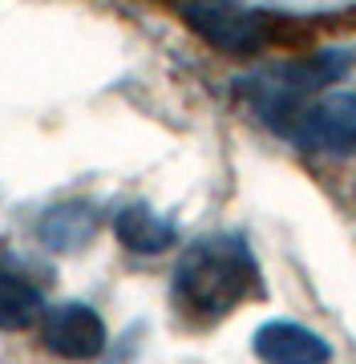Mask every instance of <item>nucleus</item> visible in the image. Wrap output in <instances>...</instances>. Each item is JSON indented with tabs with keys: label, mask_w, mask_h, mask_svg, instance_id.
<instances>
[{
	"label": "nucleus",
	"mask_w": 356,
	"mask_h": 364,
	"mask_svg": "<svg viewBox=\"0 0 356 364\" xmlns=\"http://www.w3.org/2000/svg\"><path fill=\"white\" fill-rule=\"evenodd\" d=\"M41 340L45 348L61 356V360H93L106 352V320L93 312L90 304H57V308H45L41 316Z\"/></svg>",
	"instance_id": "3"
},
{
	"label": "nucleus",
	"mask_w": 356,
	"mask_h": 364,
	"mask_svg": "<svg viewBox=\"0 0 356 364\" xmlns=\"http://www.w3.org/2000/svg\"><path fill=\"white\" fill-rule=\"evenodd\" d=\"M114 235L118 243L134 255H162L178 243V227L166 215L150 210L146 203H130L114 215Z\"/></svg>",
	"instance_id": "5"
},
{
	"label": "nucleus",
	"mask_w": 356,
	"mask_h": 364,
	"mask_svg": "<svg viewBox=\"0 0 356 364\" xmlns=\"http://www.w3.org/2000/svg\"><path fill=\"white\" fill-rule=\"evenodd\" d=\"M41 316H45L41 287L21 272L0 267V332H25V328L41 324Z\"/></svg>",
	"instance_id": "7"
},
{
	"label": "nucleus",
	"mask_w": 356,
	"mask_h": 364,
	"mask_svg": "<svg viewBox=\"0 0 356 364\" xmlns=\"http://www.w3.org/2000/svg\"><path fill=\"white\" fill-rule=\"evenodd\" d=\"M259 291H264V275L243 235L195 239L183 251L171 284L174 308L203 324L223 320L227 312H235L239 304H247Z\"/></svg>",
	"instance_id": "1"
},
{
	"label": "nucleus",
	"mask_w": 356,
	"mask_h": 364,
	"mask_svg": "<svg viewBox=\"0 0 356 364\" xmlns=\"http://www.w3.org/2000/svg\"><path fill=\"white\" fill-rule=\"evenodd\" d=\"M93 231H97V210L81 198L49 207L37 223V239L49 251H81L93 239Z\"/></svg>",
	"instance_id": "6"
},
{
	"label": "nucleus",
	"mask_w": 356,
	"mask_h": 364,
	"mask_svg": "<svg viewBox=\"0 0 356 364\" xmlns=\"http://www.w3.org/2000/svg\"><path fill=\"white\" fill-rule=\"evenodd\" d=\"M251 352L264 364H328L332 348L328 340L296 320H267L255 328Z\"/></svg>",
	"instance_id": "4"
},
{
	"label": "nucleus",
	"mask_w": 356,
	"mask_h": 364,
	"mask_svg": "<svg viewBox=\"0 0 356 364\" xmlns=\"http://www.w3.org/2000/svg\"><path fill=\"white\" fill-rule=\"evenodd\" d=\"M284 138H291L303 150H316V154H352L356 150V93H328L320 102H308L284 126Z\"/></svg>",
	"instance_id": "2"
},
{
	"label": "nucleus",
	"mask_w": 356,
	"mask_h": 364,
	"mask_svg": "<svg viewBox=\"0 0 356 364\" xmlns=\"http://www.w3.org/2000/svg\"><path fill=\"white\" fill-rule=\"evenodd\" d=\"M219 4H231V0H219Z\"/></svg>",
	"instance_id": "8"
}]
</instances>
